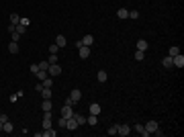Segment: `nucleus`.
Returning a JSON list of instances; mask_svg holds the SVG:
<instances>
[{"label":"nucleus","mask_w":184,"mask_h":137,"mask_svg":"<svg viewBox=\"0 0 184 137\" xmlns=\"http://www.w3.org/2000/svg\"><path fill=\"white\" fill-rule=\"evenodd\" d=\"M158 127H160V125H158V121H147V125H143V133H141V135H143V137L151 135Z\"/></svg>","instance_id":"obj_1"},{"label":"nucleus","mask_w":184,"mask_h":137,"mask_svg":"<svg viewBox=\"0 0 184 137\" xmlns=\"http://www.w3.org/2000/svg\"><path fill=\"white\" fill-rule=\"evenodd\" d=\"M47 74H49V76H59V74H61V66H57V64H49Z\"/></svg>","instance_id":"obj_2"},{"label":"nucleus","mask_w":184,"mask_h":137,"mask_svg":"<svg viewBox=\"0 0 184 137\" xmlns=\"http://www.w3.org/2000/svg\"><path fill=\"white\" fill-rule=\"evenodd\" d=\"M76 47H78V53H80V57H82V59H86V57L90 55V47L80 45V43H76Z\"/></svg>","instance_id":"obj_3"},{"label":"nucleus","mask_w":184,"mask_h":137,"mask_svg":"<svg viewBox=\"0 0 184 137\" xmlns=\"http://www.w3.org/2000/svg\"><path fill=\"white\" fill-rule=\"evenodd\" d=\"M172 66H176V68H184V55H182V53H178V55L172 57Z\"/></svg>","instance_id":"obj_4"},{"label":"nucleus","mask_w":184,"mask_h":137,"mask_svg":"<svg viewBox=\"0 0 184 137\" xmlns=\"http://www.w3.org/2000/svg\"><path fill=\"white\" fill-rule=\"evenodd\" d=\"M72 115H74V108H72L70 104H63V106H61V117H63V119H70Z\"/></svg>","instance_id":"obj_5"},{"label":"nucleus","mask_w":184,"mask_h":137,"mask_svg":"<svg viewBox=\"0 0 184 137\" xmlns=\"http://www.w3.org/2000/svg\"><path fill=\"white\" fill-rule=\"evenodd\" d=\"M129 133H131V127H129V125H119V129H117V135L127 137Z\"/></svg>","instance_id":"obj_6"},{"label":"nucleus","mask_w":184,"mask_h":137,"mask_svg":"<svg viewBox=\"0 0 184 137\" xmlns=\"http://www.w3.org/2000/svg\"><path fill=\"white\" fill-rule=\"evenodd\" d=\"M66 129H68V131H74V129H78V123H76V119H74V117L66 119Z\"/></svg>","instance_id":"obj_7"},{"label":"nucleus","mask_w":184,"mask_h":137,"mask_svg":"<svg viewBox=\"0 0 184 137\" xmlns=\"http://www.w3.org/2000/svg\"><path fill=\"white\" fill-rule=\"evenodd\" d=\"M41 125H43V129H49V127L53 125V121H51V113H45V115H43V121H41Z\"/></svg>","instance_id":"obj_8"},{"label":"nucleus","mask_w":184,"mask_h":137,"mask_svg":"<svg viewBox=\"0 0 184 137\" xmlns=\"http://www.w3.org/2000/svg\"><path fill=\"white\" fill-rule=\"evenodd\" d=\"M78 43H80V45H86V47H90L92 43H94V37H92V35H84V37H82V39L78 41Z\"/></svg>","instance_id":"obj_9"},{"label":"nucleus","mask_w":184,"mask_h":137,"mask_svg":"<svg viewBox=\"0 0 184 137\" xmlns=\"http://www.w3.org/2000/svg\"><path fill=\"white\" fill-rule=\"evenodd\" d=\"M51 98H43V102H41V111L43 113H51Z\"/></svg>","instance_id":"obj_10"},{"label":"nucleus","mask_w":184,"mask_h":137,"mask_svg":"<svg viewBox=\"0 0 184 137\" xmlns=\"http://www.w3.org/2000/svg\"><path fill=\"white\" fill-rule=\"evenodd\" d=\"M70 98H72L74 102H78V100H82V90H78V88H74V90L70 92Z\"/></svg>","instance_id":"obj_11"},{"label":"nucleus","mask_w":184,"mask_h":137,"mask_svg":"<svg viewBox=\"0 0 184 137\" xmlns=\"http://www.w3.org/2000/svg\"><path fill=\"white\" fill-rule=\"evenodd\" d=\"M117 19H121V21L129 19V10H127V8H119V10H117Z\"/></svg>","instance_id":"obj_12"},{"label":"nucleus","mask_w":184,"mask_h":137,"mask_svg":"<svg viewBox=\"0 0 184 137\" xmlns=\"http://www.w3.org/2000/svg\"><path fill=\"white\" fill-rule=\"evenodd\" d=\"M55 45L59 47V49H61V47H66V45H68L66 37H63V35H57V37H55Z\"/></svg>","instance_id":"obj_13"},{"label":"nucleus","mask_w":184,"mask_h":137,"mask_svg":"<svg viewBox=\"0 0 184 137\" xmlns=\"http://www.w3.org/2000/svg\"><path fill=\"white\" fill-rule=\"evenodd\" d=\"M96 78H98V82H106V80H108V74H106L104 70H98V74H96Z\"/></svg>","instance_id":"obj_14"},{"label":"nucleus","mask_w":184,"mask_h":137,"mask_svg":"<svg viewBox=\"0 0 184 137\" xmlns=\"http://www.w3.org/2000/svg\"><path fill=\"white\" fill-rule=\"evenodd\" d=\"M72 117L76 119V123H78V127H80V125H86V117H84V115H76V113H74Z\"/></svg>","instance_id":"obj_15"},{"label":"nucleus","mask_w":184,"mask_h":137,"mask_svg":"<svg viewBox=\"0 0 184 137\" xmlns=\"http://www.w3.org/2000/svg\"><path fill=\"white\" fill-rule=\"evenodd\" d=\"M2 131H4V133H12V131H14V127H12V123H10V121H6V123H2Z\"/></svg>","instance_id":"obj_16"},{"label":"nucleus","mask_w":184,"mask_h":137,"mask_svg":"<svg viewBox=\"0 0 184 137\" xmlns=\"http://www.w3.org/2000/svg\"><path fill=\"white\" fill-rule=\"evenodd\" d=\"M35 76H37V80H39V82H43L47 76H49V74H47V70H39V72H37Z\"/></svg>","instance_id":"obj_17"},{"label":"nucleus","mask_w":184,"mask_h":137,"mask_svg":"<svg viewBox=\"0 0 184 137\" xmlns=\"http://www.w3.org/2000/svg\"><path fill=\"white\" fill-rule=\"evenodd\" d=\"M90 115H100V104L92 102V104H90Z\"/></svg>","instance_id":"obj_18"},{"label":"nucleus","mask_w":184,"mask_h":137,"mask_svg":"<svg viewBox=\"0 0 184 137\" xmlns=\"http://www.w3.org/2000/svg\"><path fill=\"white\" fill-rule=\"evenodd\" d=\"M19 23H21V16H19L16 12H12V14H10V25H14V27H16Z\"/></svg>","instance_id":"obj_19"},{"label":"nucleus","mask_w":184,"mask_h":137,"mask_svg":"<svg viewBox=\"0 0 184 137\" xmlns=\"http://www.w3.org/2000/svg\"><path fill=\"white\" fill-rule=\"evenodd\" d=\"M178 53H180V47H176V45H172L168 49V55H170V57H174V55H178Z\"/></svg>","instance_id":"obj_20"},{"label":"nucleus","mask_w":184,"mask_h":137,"mask_svg":"<svg viewBox=\"0 0 184 137\" xmlns=\"http://www.w3.org/2000/svg\"><path fill=\"white\" fill-rule=\"evenodd\" d=\"M8 51H10V53H19V43H16V41H10Z\"/></svg>","instance_id":"obj_21"},{"label":"nucleus","mask_w":184,"mask_h":137,"mask_svg":"<svg viewBox=\"0 0 184 137\" xmlns=\"http://www.w3.org/2000/svg\"><path fill=\"white\" fill-rule=\"evenodd\" d=\"M86 123H88V125H96V123H98V115H90V117H86Z\"/></svg>","instance_id":"obj_22"},{"label":"nucleus","mask_w":184,"mask_h":137,"mask_svg":"<svg viewBox=\"0 0 184 137\" xmlns=\"http://www.w3.org/2000/svg\"><path fill=\"white\" fill-rule=\"evenodd\" d=\"M137 49L139 51H145V49H147V41H145V39H139L137 41Z\"/></svg>","instance_id":"obj_23"},{"label":"nucleus","mask_w":184,"mask_h":137,"mask_svg":"<svg viewBox=\"0 0 184 137\" xmlns=\"http://www.w3.org/2000/svg\"><path fill=\"white\" fill-rule=\"evenodd\" d=\"M162 66H164V68H172V57H170V55H166V57H164V61H162Z\"/></svg>","instance_id":"obj_24"},{"label":"nucleus","mask_w":184,"mask_h":137,"mask_svg":"<svg viewBox=\"0 0 184 137\" xmlns=\"http://www.w3.org/2000/svg\"><path fill=\"white\" fill-rule=\"evenodd\" d=\"M55 135H57V131H53L51 127H49V129H45V131H43V137H55Z\"/></svg>","instance_id":"obj_25"},{"label":"nucleus","mask_w":184,"mask_h":137,"mask_svg":"<svg viewBox=\"0 0 184 137\" xmlns=\"http://www.w3.org/2000/svg\"><path fill=\"white\" fill-rule=\"evenodd\" d=\"M143 57H145V51H135V61H143Z\"/></svg>","instance_id":"obj_26"},{"label":"nucleus","mask_w":184,"mask_h":137,"mask_svg":"<svg viewBox=\"0 0 184 137\" xmlns=\"http://www.w3.org/2000/svg\"><path fill=\"white\" fill-rule=\"evenodd\" d=\"M14 31H16L19 35H23V33H27V27H25V25H16V27H14Z\"/></svg>","instance_id":"obj_27"},{"label":"nucleus","mask_w":184,"mask_h":137,"mask_svg":"<svg viewBox=\"0 0 184 137\" xmlns=\"http://www.w3.org/2000/svg\"><path fill=\"white\" fill-rule=\"evenodd\" d=\"M41 96H43V98H51V88H45V86H43V90H41Z\"/></svg>","instance_id":"obj_28"},{"label":"nucleus","mask_w":184,"mask_h":137,"mask_svg":"<svg viewBox=\"0 0 184 137\" xmlns=\"http://www.w3.org/2000/svg\"><path fill=\"white\" fill-rule=\"evenodd\" d=\"M41 84H43L45 88H51V86H53V82H51V76H47V78L43 80V82H41Z\"/></svg>","instance_id":"obj_29"},{"label":"nucleus","mask_w":184,"mask_h":137,"mask_svg":"<svg viewBox=\"0 0 184 137\" xmlns=\"http://www.w3.org/2000/svg\"><path fill=\"white\" fill-rule=\"evenodd\" d=\"M49 64H57V53H49Z\"/></svg>","instance_id":"obj_30"},{"label":"nucleus","mask_w":184,"mask_h":137,"mask_svg":"<svg viewBox=\"0 0 184 137\" xmlns=\"http://www.w3.org/2000/svg\"><path fill=\"white\" fill-rule=\"evenodd\" d=\"M29 70H31V74L35 76V74L39 72V64H31V68H29Z\"/></svg>","instance_id":"obj_31"},{"label":"nucleus","mask_w":184,"mask_h":137,"mask_svg":"<svg viewBox=\"0 0 184 137\" xmlns=\"http://www.w3.org/2000/svg\"><path fill=\"white\" fill-rule=\"evenodd\" d=\"M117 129H119V125H113V127H111L106 133H108V135H117Z\"/></svg>","instance_id":"obj_32"},{"label":"nucleus","mask_w":184,"mask_h":137,"mask_svg":"<svg viewBox=\"0 0 184 137\" xmlns=\"http://www.w3.org/2000/svg\"><path fill=\"white\" fill-rule=\"evenodd\" d=\"M133 131H137L139 135H141V133H143V125H141V123H137V125L133 127Z\"/></svg>","instance_id":"obj_33"},{"label":"nucleus","mask_w":184,"mask_h":137,"mask_svg":"<svg viewBox=\"0 0 184 137\" xmlns=\"http://www.w3.org/2000/svg\"><path fill=\"white\" fill-rule=\"evenodd\" d=\"M29 23H31V21H29L27 16H21V23H19V25H25V27H29Z\"/></svg>","instance_id":"obj_34"},{"label":"nucleus","mask_w":184,"mask_h":137,"mask_svg":"<svg viewBox=\"0 0 184 137\" xmlns=\"http://www.w3.org/2000/svg\"><path fill=\"white\" fill-rule=\"evenodd\" d=\"M129 19H139V10H131L129 12Z\"/></svg>","instance_id":"obj_35"},{"label":"nucleus","mask_w":184,"mask_h":137,"mask_svg":"<svg viewBox=\"0 0 184 137\" xmlns=\"http://www.w3.org/2000/svg\"><path fill=\"white\" fill-rule=\"evenodd\" d=\"M57 51H59V47L55 45V43H53V45H49V53H57Z\"/></svg>","instance_id":"obj_36"},{"label":"nucleus","mask_w":184,"mask_h":137,"mask_svg":"<svg viewBox=\"0 0 184 137\" xmlns=\"http://www.w3.org/2000/svg\"><path fill=\"white\" fill-rule=\"evenodd\" d=\"M49 68V61H39V70H47Z\"/></svg>","instance_id":"obj_37"},{"label":"nucleus","mask_w":184,"mask_h":137,"mask_svg":"<svg viewBox=\"0 0 184 137\" xmlns=\"http://www.w3.org/2000/svg\"><path fill=\"white\" fill-rule=\"evenodd\" d=\"M10 35H12V41H16V43H19V39H21V35H19L16 31H14V33H10Z\"/></svg>","instance_id":"obj_38"},{"label":"nucleus","mask_w":184,"mask_h":137,"mask_svg":"<svg viewBox=\"0 0 184 137\" xmlns=\"http://www.w3.org/2000/svg\"><path fill=\"white\" fill-rule=\"evenodd\" d=\"M16 98H21V96H19V94H12V96H10L8 100H10V102H16Z\"/></svg>","instance_id":"obj_39"},{"label":"nucleus","mask_w":184,"mask_h":137,"mask_svg":"<svg viewBox=\"0 0 184 137\" xmlns=\"http://www.w3.org/2000/svg\"><path fill=\"white\" fill-rule=\"evenodd\" d=\"M8 121V115H0V123H6Z\"/></svg>","instance_id":"obj_40"},{"label":"nucleus","mask_w":184,"mask_h":137,"mask_svg":"<svg viewBox=\"0 0 184 137\" xmlns=\"http://www.w3.org/2000/svg\"><path fill=\"white\" fill-rule=\"evenodd\" d=\"M0 131H2V123H0Z\"/></svg>","instance_id":"obj_41"}]
</instances>
